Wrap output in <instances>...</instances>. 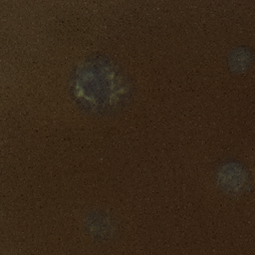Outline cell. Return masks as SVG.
<instances>
[{"label": "cell", "instance_id": "obj_1", "mask_svg": "<svg viewBox=\"0 0 255 255\" xmlns=\"http://www.w3.org/2000/svg\"><path fill=\"white\" fill-rule=\"evenodd\" d=\"M70 94L76 105L94 116L121 112L132 97L128 74L106 56H92L81 61L70 79Z\"/></svg>", "mask_w": 255, "mask_h": 255}, {"label": "cell", "instance_id": "obj_2", "mask_svg": "<svg viewBox=\"0 0 255 255\" xmlns=\"http://www.w3.org/2000/svg\"><path fill=\"white\" fill-rule=\"evenodd\" d=\"M217 182L225 192H240L246 182V172L237 163H225L217 172Z\"/></svg>", "mask_w": 255, "mask_h": 255}]
</instances>
